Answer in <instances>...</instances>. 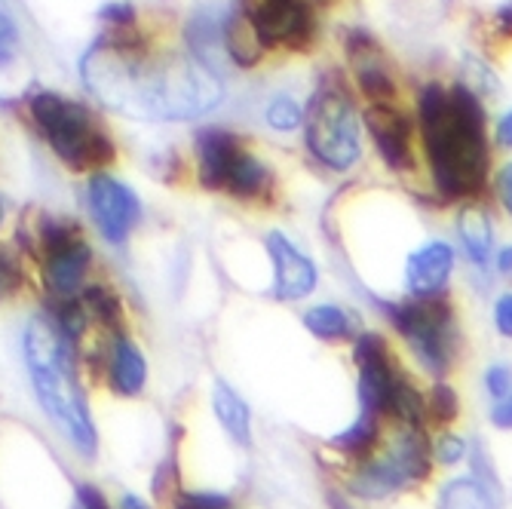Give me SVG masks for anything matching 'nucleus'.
<instances>
[{"label":"nucleus","instance_id":"obj_3","mask_svg":"<svg viewBox=\"0 0 512 509\" xmlns=\"http://www.w3.org/2000/svg\"><path fill=\"white\" fill-rule=\"evenodd\" d=\"M25 362L34 384V393L40 399V408L46 411L65 439L83 454H96V427L92 414L86 408V396L77 381L74 368V347L71 341L53 326V319L34 316L25 329Z\"/></svg>","mask_w":512,"mask_h":509},{"label":"nucleus","instance_id":"obj_22","mask_svg":"<svg viewBox=\"0 0 512 509\" xmlns=\"http://www.w3.org/2000/svg\"><path fill=\"white\" fill-rule=\"evenodd\" d=\"M460 240L463 249H467L470 261L476 267H488L491 264V246H494V234H491V221L485 218L482 209H467L460 218Z\"/></svg>","mask_w":512,"mask_h":509},{"label":"nucleus","instance_id":"obj_8","mask_svg":"<svg viewBox=\"0 0 512 509\" xmlns=\"http://www.w3.org/2000/svg\"><path fill=\"white\" fill-rule=\"evenodd\" d=\"M37 255L43 267V283L53 301L80 298L92 267V249L83 230L71 218L43 215L37 227Z\"/></svg>","mask_w":512,"mask_h":509},{"label":"nucleus","instance_id":"obj_17","mask_svg":"<svg viewBox=\"0 0 512 509\" xmlns=\"http://www.w3.org/2000/svg\"><path fill=\"white\" fill-rule=\"evenodd\" d=\"M105 378H108V387L117 393V396H138L145 390V381H148V365H145V356L132 344V338L123 332V335H114L108 341V356H105Z\"/></svg>","mask_w":512,"mask_h":509},{"label":"nucleus","instance_id":"obj_19","mask_svg":"<svg viewBox=\"0 0 512 509\" xmlns=\"http://www.w3.org/2000/svg\"><path fill=\"white\" fill-rule=\"evenodd\" d=\"M270 188H273V172L246 148L227 172L224 194H234L240 200H261L270 194Z\"/></svg>","mask_w":512,"mask_h":509},{"label":"nucleus","instance_id":"obj_24","mask_svg":"<svg viewBox=\"0 0 512 509\" xmlns=\"http://www.w3.org/2000/svg\"><path fill=\"white\" fill-rule=\"evenodd\" d=\"M375 442H378V418H371V414H365V411H362V418H359V421H353L341 436L332 439V445H335L338 451L353 454V457H359V460H362L371 448H375Z\"/></svg>","mask_w":512,"mask_h":509},{"label":"nucleus","instance_id":"obj_20","mask_svg":"<svg viewBox=\"0 0 512 509\" xmlns=\"http://www.w3.org/2000/svg\"><path fill=\"white\" fill-rule=\"evenodd\" d=\"M212 408H215V418L221 421V427L230 433V439L240 442V445L252 442V411L234 387L224 384V381H215Z\"/></svg>","mask_w":512,"mask_h":509},{"label":"nucleus","instance_id":"obj_35","mask_svg":"<svg viewBox=\"0 0 512 509\" xmlns=\"http://www.w3.org/2000/svg\"><path fill=\"white\" fill-rule=\"evenodd\" d=\"M491 424L500 430H512V393H506L503 399L494 402L491 408Z\"/></svg>","mask_w":512,"mask_h":509},{"label":"nucleus","instance_id":"obj_26","mask_svg":"<svg viewBox=\"0 0 512 509\" xmlns=\"http://www.w3.org/2000/svg\"><path fill=\"white\" fill-rule=\"evenodd\" d=\"M267 123L279 132H292L304 123V108L289 96H276L267 105Z\"/></svg>","mask_w":512,"mask_h":509},{"label":"nucleus","instance_id":"obj_13","mask_svg":"<svg viewBox=\"0 0 512 509\" xmlns=\"http://www.w3.org/2000/svg\"><path fill=\"white\" fill-rule=\"evenodd\" d=\"M454 264H457V255H454L451 243H445V240L424 243L405 261V289L417 301L439 298L451 283Z\"/></svg>","mask_w":512,"mask_h":509},{"label":"nucleus","instance_id":"obj_12","mask_svg":"<svg viewBox=\"0 0 512 509\" xmlns=\"http://www.w3.org/2000/svg\"><path fill=\"white\" fill-rule=\"evenodd\" d=\"M365 126L371 132L378 154L387 160L390 169H411L414 166V123L405 111L390 105H371L365 114Z\"/></svg>","mask_w":512,"mask_h":509},{"label":"nucleus","instance_id":"obj_10","mask_svg":"<svg viewBox=\"0 0 512 509\" xmlns=\"http://www.w3.org/2000/svg\"><path fill=\"white\" fill-rule=\"evenodd\" d=\"M243 13L255 25L264 50L289 46V50H307L316 34V19L307 0H243Z\"/></svg>","mask_w":512,"mask_h":509},{"label":"nucleus","instance_id":"obj_23","mask_svg":"<svg viewBox=\"0 0 512 509\" xmlns=\"http://www.w3.org/2000/svg\"><path fill=\"white\" fill-rule=\"evenodd\" d=\"M304 326L310 335L322 341H344L353 335V319L344 307L335 304H316L304 313Z\"/></svg>","mask_w":512,"mask_h":509},{"label":"nucleus","instance_id":"obj_16","mask_svg":"<svg viewBox=\"0 0 512 509\" xmlns=\"http://www.w3.org/2000/svg\"><path fill=\"white\" fill-rule=\"evenodd\" d=\"M347 56L353 65L356 83L371 99V105H390L396 96V83H393V74H390V65H387V56L381 53V46L368 34L356 31L347 40Z\"/></svg>","mask_w":512,"mask_h":509},{"label":"nucleus","instance_id":"obj_40","mask_svg":"<svg viewBox=\"0 0 512 509\" xmlns=\"http://www.w3.org/2000/svg\"><path fill=\"white\" fill-rule=\"evenodd\" d=\"M117 509H151L142 497H135V494H123L120 497V503H117Z\"/></svg>","mask_w":512,"mask_h":509},{"label":"nucleus","instance_id":"obj_21","mask_svg":"<svg viewBox=\"0 0 512 509\" xmlns=\"http://www.w3.org/2000/svg\"><path fill=\"white\" fill-rule=\"evenodd\" d=\"M80 301H83L89 319H92V322H99V326H102L111 338H114V335H123V301H120V295H117L111 286H105V283H92V286L83 289Z\"/></svg>","mask_w":512,"mask_h":509},{"label":"nucleus","instance_id":"obj_38","mask_svg":"<svg viewBox=\"0 0 512 509\" xmlns=\"http://www.w3.org/2000/svg\"><path fill=\"white\" fill-rule=\"evenodd\" d=\"M494 264H497V273H500V276H506V280H512V246H503V249L497 252Z\"/></svg>","mask_w":512,"mask_h":509},{"label":"nucleus","instance_id":"obj_31","mask_svg":"<svg viewBox=\"0 0 512 509\" xmlns=\"http://www.w3.org/2000/svg\"><path fill=\"white\" fill-rule=\"evenodd\" d=\"M427 408H433V414H436L439 421L457 418V396H454V390H451L448 384H436V390H433Z\"/></svg>","mask_w":512,"mask_h":509},{"label":"nucleus","instance_id":"obj_15","mask_svg":"<svg viewBox=\"0 0 512 509\" xmlns=\"http://www.w3.org/2000/svg\"><path fill=\"white\" fill-rule=\"evenodd\" d=\"M194 151H197V175L206 191H224L227 172L234 160L246 151V142L230 129L206 126L194 135Z\"/></svg>","mask_w":512,"mask_h":509},{"label":"nucleus","instance_id":"obj_4","mask_svg":"<svg viewBox=\"0 0 512 509\" xmlns=\"http://www.w3.org/2000/svg\"><path fill=\"white\" fill-rule=\"evenodd\" d=\"M28 117L37 135L74 172H102L117 160L114 138L99 114L74 99L53 89H37L28 96Z\"/></svg>","mask_w":512,"mask_h":509},{"label":"nucleus","instance_id":"obj_1","mask_svg":"<svg viewBox=\"0 0 512 509\" xmlns=\"http://www.w3.org/2000/svg\"><path fill=\"white\" fill-rule=\"evenodd\" d=\"M83 86L105 108L135 120H194L224 99L218 71L194 56L151 59L145 46L99 37L80 59Z\"/></svg>","mask_w":512,"mask_h":509},{"label":"nucleus","instance_id":"obj_11","mask_svg":"<svg viewBox=\"0 0 512 509\" xmlns=\"http://www.w3.org/2000/svg\"><path fill=\"white\" fill-rule=\"evenodd\" d=\"M86 203L96 221L99 234L120 246L132 237V230L142 221V200L135 197V191L126 181H117L108 172H92L86 184Z\"/></svg>","mask_w":512,"mask_h":509},{"label":"nucleus","instance_id":"obj_5","mask_svg":"<svg viewBox=\"0 0 512 509\" xmlns=\"http://www.w3.org/2000/svg\"><path fill=\"white\" fill-rule=\"evenodd\" d=\"M356 365H359V399L365 414H371V418H384L387 414V418H399L408 427L421 424L427 402L399 372L390 344L381 335L365 332L356 341Z\"/></svg>","mask_w":512,"mask_h":509},{"label":"nucleus","instance_id":"obj_29","mask_svg":"<svg viewBox=\"0 0 512 509\" xmlns=\"http://www.w3.org/2000/svg\"><path fill=\"white\" fill-rule=\"evenodd\" d=\"M172 509H237L234 500L215 491H178Z\"/></svg>","mask_w":512,"mask_h":509},{"label":"nucleus","instance_id":"obj_25","mask_svg":"<svg viewBox=\"0 0 512 509\" xmlns=\"http://www.w3.org/2000/svg\"><path fill=\"white\" fill-rule=\"evenodd\" d=\"M439 509H494L476 479H454L439 497Z\"/></svg>","mask_w":512,"mask_h":509},{"label":"nucleus","instance_id":"obj_9","mask_svg":"<svg viewBox=\"0 0 512 509\" xmlns=\"http://www.w3.org/2000/svg\"><path fill=\"white\" fill-rule=\"evenodd\" d=\"M427 476H430L427 439L417 433V427H408L393 439L390 451L362 460V467L350 476V491L362 500H381Z\"/></svg>","mask_w":512,"mask_h":509},{"label":"nucleus","instance_id":"obj_14","mask_svg":"<svg viewBox=\"0 0 512 509\" xmlns=\"http://www.w3.org/2000/svg\"><path fill=\"white\" fill-rule=\"evenodd\" d=\"M267 252L273 261V295L279 301H301L316 289L313 261L283 234H267Z\"/></svg>","mask_w":512,"mask_h":509},{"label":"nucleus","instance_id":"obj_39","mask_svg":"<svg viewBox=\"0 0 512 509\" xmlns=\"http://www.w3.org/2000/svg\"><path fill=\"white\" fill-rule=\"evenodd\" d=\"M497 142H500L503 148H512V111L503 114V120L497 123Z\"/></svg>","mask_w":512,"mask_h":509},{"label":"nucleus","instance_id":"obj_28","mask_svg":"<svg viewBox=\"0 0 512 509\" xmlns=\"http://www.w3.org/2000/svg\"><path fill=\"white\" fill-rule=\"evenodd\" d=\"M22 50V34H19V25L13 19V13L0 4V68H7L10 62H16Z\"/></svg>","mask_w":512,"mask_h":509},{"label":"nucleus","instance_id":"obj_7","mask_svg":"<svg viewBox=\"0 0 512 509\" xmlns=\"http://www.w3.org/2000/svg\"><path fill=\"white\" fill-rule=\"evenodd\" d=\"M390 322L396 332L408 341L411 353L417 356L430 375L445 378V372L454 365V356L460 350V329L457 316L442 298L430 301H405L390 307Z\"/></svg>","mask_w":512,"mask_h":509},{"label":"nucleus","instance_id":"obj_6","mask_svg":"<svg viewBox=\"0 0 512 509\" xmlns=\"http://www.w3.org/2000/svg\"><path fill=\"white\" fill-rule=\"evenodd\" d=\"M310 154L335 172H347L362 157L359 120L350 96L341 86H319L304 111Z\"/></svg>","mask_w":512,"mask_h":509},{"label":"nucleus","instance_id":"obj_2","mask_svg":"<svg viewBox=\"0 0 512 509\" xmlns=\"http://www.w3.org/2000/svg\"><path fill=\"white\" fill-rule=\"evenodd\" d=\"M421 142L439 194L448 200L476 197L491 166L485 111L470 86L430 83L417 99Z\"/></svg>","mask_w":512,"mask_h":509},{"label":"nucleus","instance_id":"obj_41","mask_svg":"<svg viewBox=\"0 0 512 509\" xmlns=\"http://www.w3.org/2000/svg\"><path fill=\"white\" fill-rule=\"evenodd\" d=\"M4 221H7V203L0 200V227H4Z\"/></svg>","mask_w":512,"mask_h":509},{"label":"nucleus","instance_id":"obj_37","mask_svg":"<svg viewBox=\"0 0 512 509\" xmlns=\"http://www.w3.org/2000/svg\"><path fill=\"white\" fill-rule=\"evenodd\" d=\"M494 25H497V31H500V34L512 37V0H509L506 7H500V10H497V16H494Z\"/></svg>","mask_w":512,"mask_h":509},{"label":"nucleus","instance_id":"obj_30","mask_svg":"<svg viewBox=\"0 0 512 509\" xmlns=\"http://www.w3.org/2000/svg\"><path fill=\"white\" fill-rule=\"evenodd\" d=\"M99 19L108 25V31H123V28H135L138 25L135 10H132V4H126V0H114V4L102 7Z\"/></svg>","mask_w":512,"mask_h":509},{"label":"nucleus","instance_id":"obj_27","mask_svg":"<svg viewBox=\"0 0 512 509\" xmlns=\"http://www.w3.org/2000/svg\"><path fill=\"white\" fill-rule=\"evenodd\" d=\"M25 286V270H22V261L7 252V249H0V304L16 298Z\"/></svg>","mask_w":512,"mask_h":509},{"label":"nucleus","instance_id":"obj_18","mask_svg":"<svg viewBox=\"0 0 512 509\" xmlns=\"http://www.w3.org/2000/svg\"><path fill=\"white\" fill-rule=\"evenodd\" d=\"M221 46L230 62H237L240 68H255L264 59V43L255 31V25L249 22V16L243 13V7H230L224 13V25H221Z\"/></svg>","mask_w":512,"mask_h":509},{"label":"nucleus","instance_id":"obj_32","mask_svg":"<svg viewBox=\"0 0 512 509\" xmlns=\"http://www.w3.org/2000/svg\"><path fill=\"white\" fill-rule=\"evenodd\" d=\"M485 390L491 393V399H503L506 393H512V368L509 365H491L485 372Z\"/></svg>","mask_w":512,"mask_h":509},{"label":"nucleus","instance_id":"obj_36","mask_svg":"<svg viewBox=\"0 0 512 509\" xmlns=\"http://www.w3.org/2000/svg\"><path fill=\"white\" fill-rule=\"evenodd\" d=\"M497 197H500L503 209L512 215V163H506L497 175Z\"/></svg>","mask_w":512,"mask_h":509},{"label":"nucleus","instance_id":"obj_34","mask_svg":"<svg viewBox=\"0 0 512 509\" xmlns=\"http://www.w3.org/2000/svg\"><path fill=\"white\" fill-rule=\"evenodd\" d=\"M494 326L503 338H512V292L500 295L494 304Z\"/></svg>","mask_w":512,"mask_h":509},{"label":"nucleus","instance_id":"obj_33","mask_svg":"<svg viewBox=\"0 0 512 509\" xmlns=\"http://www.w3.org/2000/svg\"><path fill=\"white\" fill-rule=\"evenodd\" d=\"M463 454H467V442L454 433H442V439L436 445V457L442 460V464H457Z\"/></svg>","mask_w":512,"mask_h":509}]
</instances>
